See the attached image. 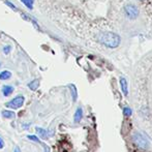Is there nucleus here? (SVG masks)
I'll return each instance as SVG.
<instances>
[{"mask_svg":"<svg viewBox=\"0 0 152 152\" xmlns=\"http://www.w3.org/2000/svg\"><path fill=\"white\" fill-rule=\"evenodd\" d=\"M123 113H124V115L125 116H130L132 115V109H129L128 107H126V108H124L123 109Z\"/></svg>","mask_w":152,"mask_h":152,"instance_id":"obj_14","label":"nucleus"},{"mask_svg":"<svg viewBox=\"0 0 152 152\" xmlns=\"http://www.w3.org/2000/svg\"><path fill=\"white\" fill-rule=\"evenodd\" d=\"M42 147H44V149H45V152H50V148H49L46 144H42Z\"/></svg>","mask_w":152,"mask_h":152,"instance_id":"obj_17","label":"nucleus"},{"mask_svg":"<svg viewBox=\"0 0 152 152\" xmlns=\"http://www.w3.org/2000/svg\"><path fill=\"white\" fill-rule=\"evenodd\" d=\"M6 4H7L8 6H10L12 8H14V10L16 8V7H15V5H12V3H10V2H6Z\"/></svg>","mask_w":152,"mask_h":152,"instance_id":"obj_19","label":"nucleus"},{"mask_svg":"<svg viewBox=\"0 0 152 152\" xmlns=\"http://www.w3.org/2000/svg\"><path fill=\"white\" fill-rule=\"evenodd\" d=\"M36 132H37V134L39 136V138H42V139H47V138H48V132H47V130L44 129V128L36 127Z\"/></svg>","mask_w":152,"mask_h":152,"instance_id":"obj_8","label":"nucleus"},{"mask_svg":"<svg viewBox=\"0 0 152 152\" xmlns=\"http://www.w3.org/2000/svg\"><path fill=\"white\" fill-rule=\"evenodd\" d=\"M27 138L29 139V140H31V141H34V142H36V143H40V141L37 139V137H35V136H33V134H29Z\"/></svg>","mask_w":152,"mask_h":152,"instance_id":"obj_15","label":"nucleus"},{"mask_svg":"<svg viewBox=\"0 0 152 152\" xmlns=\"http://www.w3.org/2000/svg\"><path fill=\"white\" fill-rule=\"evenodd\" d=\"M69 89H70V92H72V100L76 102L77 98H78V92H77V88L75 85L70 84L69 85Z\"/></svg>","mask_w":152,"mask_h":152,"instance_id":"obj_10","label":"nucleus"},{"mask_svg":"<svg viewBox=\"0 0 152 152\" xmlns=\"http://www.w3.org/2000/svg\"><path fill=\"white\" fill-rule=\"evenodd\" d=\"M15 152H21V149L19 148V147H16V148H15Z\"/></svg>","mask_w":152,"mask_h":152,"instance_id":"obj_20","label":"nucleus"},{"mask_svg":"<svg viewBox=\"0 0 152 152\" xmlns=\"http://www.w3.org/2000/svg\"><path fill=\"white\" fill-rule=\"evenodd\" d=\"M24 102H25V98L23 95H18L17 97H15L12 100H10V102L5 104L7 108H12V109H20L21 107L24 104Z\"/></svg>","mask_w":152,"mask_h":152,"instance_id":"obj_4","label":"nucleus"},{"mask_svg":"<svg viewBox=\"0 0 152 152\" xmlns=\"http://www.w3.org/2000/svg\"><path fill=\"white\" fill-rule=\"evenodd\" d=\"M12 92H14V87L12 86L5 85V86H3V88H2V93H3L4 96H10Z\"/></svg>","mask_w":152,"mask_h":152,"instance_id":"obj_7","label":"nucleus"},{"mask_svg":"<svg viewBox=\"0 0 152 152\" xmlns=\"http://www.w3.org/2000/svg\"><path fill=\"white\" fill-rule=\"evenodd\" d=\"M38 86H39V81H38V80H34V81H32V82H30L28 84V87L33 91L36 90V89L38 88Z\"/></svg>","mask_w":152,"mask_h":152,"instance_id":"obj_12","label":"nucleus"},{"mask_svg":"<svg viewBox=\"0 0 152 152\" xmlns=\"http://www.w3.org/2000/svg\"><path fill=\"white\" fill-rule=\"evenodd\" d=\"M140 1H142V0H140Z\"/></svg>","mask_w":152,"mask_h":152,"instance_id":"obj_21","label":"nucleus"},{"mask_svg":"<svg viewBox=\"0 0 152 152\" xmlns=\"http://www.w3.org/2000/svg\"><path fill=\"white\" fill-rule=\"evenodd\" d=\"M21 1H22L23 3H24L25 5L29 8V10H32V3H33L32 0H21Z\"/></svg>","mask_w":152,"mask_h":152,"instance_id":"obj_13","label":"nucleus"},{"mask_svg":"<svg viewBox=\"0 0 152 152\" xmlns=\"http://www.w3.org/2000/svg\"><path fill=\"white\" fill-rule=\"evenodd\" d=\"M10 77H12V72H8V70H3L0 74V80H8Z\"/></svg>","mask_w":152,"mask_h":152,"instance_id":"obj_11","label":"nucleus"},{"mask_svg":"<svg viewBox=\"0 0 152 152\" xmlns=\"http://www.w3.org/2000/svg\"><path fill=\"white\" fill-rule=\"evenodd\" d=\"M2 116L6 119H14L16 117V114H15L12 111H2Z\"/></svg>","mask_w":152,"mask_h":152,"instance_id":"obj_9","label":"nucleus"},{"mask_svg":"<svg viewBox=\"0 0 152 152\" xmlns=\"http://www.w3.org/2000/svg\"><path fill=\"white\" fill-rule=\"evenodd\" d=\"M3 147H4V141L0 138V149H2Z\"/></svg>","mask_w":152,"mask_h":152,"instance_id":"obj_18","label":"nucleus"},{"mask_svg":"<svg viewBox=\"0 0 152 152\" xmlns=\"http://www.w3.org/2000/svg\"><path fill=\"white\" fill-rule=\"evenodd\" d=\"M132 142L136 146L140 147V148H143V149H146L148 148L149 146V142L142 134L140 132H136V134L132 136Z\"/></svg>","mask_w":152,"mask_h":152,"instance_id":"obj_3","label":"nucleus"},{"mask_svg":"<svg viewBox=\"0 0 152 152\" xmlns=\"http://www.w3.org/2000/svg\"><path fill=\"white\" fill-rule=\"evenodd\" d=\"M97 40L102 45L106 46L109 49H116L121 42V37L114 32H102L98 35Z\"/></svg>","mask_w":152,"mask_h":152,"instance_id":"obj_1","label":"nucleus"},{"mask_svg":"<svg viewBox=\"0 0 152 152\" xmlns=\"http://www.w3.org/2000/svg\"><path fill=\"white\" fill-rule=\"evenodd\" d=\"M4 50V53H5V54H8V53H10V46H6L5 48L3 49Z\"/></svg>","mask_w":152,"mask_h":152,"instance_id":"obj_16","label":"nucleus"},{"mask_svg":"<svg viewBox=\"0 0 152 152\" xmlns=\"http://www.w3.org/2000/svg\"><path fill=\"white\" fill-rule=\"evenodd\" d=\"M119 83H120V87H121V91L123 92V94L125 96H127L128 94V85H127V81L124 77H121L119 79Z\"/></svg>","mask_w":152,"mask_h":152,"instance_id":"obj_5","label":"nucleus"},{"mask_svg":"<svg viewBox=\"0 0 152 152\" xmlns=\"http://www.w3.org/2000/svg\"><path fill=\"white\" fill-rule=\"evenodd\" d=\"M82 118H83V110H82V108H80V107H79V108L77 109L76 113H75L74 120H75L76 123H79V122L82 120Z\"/></svg>","mask_w":152,"mask_h":152,"instance_id":"obj_6","label":"nucleus"},{"mask_svg":"<svg viewBox=\"0 0 152 152\" xmlns=\"http://www.w3.org/2000/svg\"><path fill=\"white\" fill-rule=\"evenodd\" d=\"M124 16L129 20H136L140 15V10H139L138 6L134 3H127L124 5L123 7Z\"/></svg>","mask_w":152,"mask_h":152,"instance_id":"obj_2","label":"nucleus"}]
</instances>
